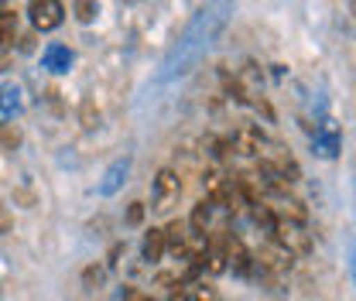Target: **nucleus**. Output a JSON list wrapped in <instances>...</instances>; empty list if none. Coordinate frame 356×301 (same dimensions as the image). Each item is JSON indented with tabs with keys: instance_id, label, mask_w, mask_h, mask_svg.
<instances>
[{
	"instance_id": "obj_1",
	"label": "nucleus",
	"mask_w": 356,
	"mask_h": 301,
	"mask_svg": "<svg viewBox=\"0 0 356 301\" xmlns=\"http://www.w3.org/2000/svg\"><path fill=\"white\" fill-rule=\"evenodd\" d=\"M274 240L281 243V247H288L295 257H305V254H312V236L305 233V226L302 222H291V219H277L274 222Z\"/></svg>"
},
{
	"instance_id": "obj_2",
	"label": "nucleus",
	"mask_w": 356,
	"mask_h": 301,
	"mask_svg": "<svg viewBox=\"0 0 356 301\" xmlns=\"http://www.w3.org/2000/svg\"><path fill=\"white\" fill-rule=\"evenodd\" d=\"M257 263H261L264 270H270V274H288V270L295 267V254L274 240V243H264V247L257 250Z\"/></svg>"
},
{
	"instance_id": "obj_3",
	"label": "nucleus",
	"mask_w": 356,
	"mask_h": 301,
	"mask_svg": "<svg viewBox=\"0 0 356 301\" xmlns=\"http://www.w3.org/2000/svg\"><path fill=\"white\" fill-rule=\"evenodd\" d=\"M28 14H31V24L38 28V31H55L58 24H62V3L58 0H31L28 3Z\"/></svg>"
},
{
	"instance_id": "obj_4",
	"label": "nucleus",
	"mask_w": 356,
	"mask_h": 301,
	"mask_svg": "<svg viewBox=\"0 0 356 301\" xmlns=\"http://www.w3.org/2000/svg\"><path fill=\"white\" fill-rule=\"evenodd\" d=\"M178 192H181V174L172 172V168H161L158 178H154V209L165 213L178 199Z\"/></svg>"
},
{
	"instance_id": "obj_5",
	"label": "nucleus",
	"mask_w": 356,
	"mask_h": 301,
	"mask_svg": "<svg viewBox=\"0 0 356 301\" xmlns=\"http://www.w3.org/2000/svg\"><path fill=\"white\" fill-rule=\"evenodd\" d=\"M229 147H233L236 154H261V147H264V133L254 130V127H247V130H240V133H233Z\"/></svg>"
},
{
	"instance_id": "obj_6",
	"label": "nucleus",
	"mask_w": 356,
	"mask_h": 301,
	"mask_svg": "<svg viewBox=\"0 0 356 301\" xmlns=\"http://www.w3.org/2000/svg\"><path fill=\"white\" fill-rule=\"evenodd\" d=\"M127 174H131V158L113 161V165H110V172H106V178L99 181V195H113V192L127 181Z\"/></svg>"
},
{
	"instance_id": "obj_7",
	"label": "nucleus",
	"mask_w": 356,
	"mask_h": 301,
	"mask_svg": "<svg viewBox=\"0 0 356 301\" xmlns=\"http://www.w3.org/2000/svg\"><path fill=\"white\" fill-rule=\"evenodd\" d=\"M165 250H168L165 229H147V233H144V243H140V254H144V260L158 263V260L165 257Z\"/></svg>"
},
{
	"instance_id": "obj_8",
	"label": "nucleus",
	"mask_w": 356,
	"mask_h": 301,
	"mask_svg": "<svg viewBox=\"0 0 356 301\" xmlns=\"http://www.w3.org/2000/svg\"><path fill=\"white\" fill-rule=\"evenodd\" d=\"M315 151H318V158H336V151H339V133L332 124H325V127L315 133Z\"/></svg>"
},
{
	"instance_id": "obj_9",
	"label": "nucleus",
	"mask_w": 356,
	"mask_h": 301,
	"mask_svg": "<svg viewBox=\"0 0 356 301\" xmlns=\"http://www.w3.org/2000/svg\"><path fill=\"white\" fill-rule=\"evenodd\" d=\"M209 219H213V199H202V202L192 209V215H188V229H192V233H199V236H206Z\"/></svg>"
},
{
	"instance_id": "obj_10",
	"label": "nucleus",
	"mask_w": 356,
	"mask_h": 301,
	"mask_svg": "<svg viewBox=\"0 0 356 301\" xmlns=\"http://www.w3.org/2000/svg\"><path fill=\"white\" fill-rule=\"evenodd\" d=\"M44 65H48L51 72H65V69L72 65V51L62 48V44H51V48L44 51Z\"/></svg>"
},
{
	"instance_id": "obj_11",
	"label": "nucleus",
	"mask_w": 356,
	"mask_h": 301,
	"mask_svg": "<svg viewBox=\"0 0 356 301\" xmlns=\"http://www.w3.org/2000/svg\"><path fill=\"white\" fill-rule=\"evenodd\" d=\"M277 219H291V222H302V226H305L309 209H305L298 199H281V202H277Z\"/></svg>"
},
{
	"instance_id": "obj_12",
	"label": "nucleus",
	"mask_w": 356,
	"mask_h": 301,
	"mask_svg": "<svg viewBox=\"0 0 356 301\" xmlns=\"http://www.w3.org/2000/svg\"><path fill=\"white\" fill-rule=\"evenodd\" d=\"M17 38V14L0 10V44H14Z\"/></svg>"
},
{
	"instance_id": "obj_13",
	"label": "nucleus",
	"mask_w": 356,
	"mask_h": 301,
	"mask_svg": "<svg viewBox=\"0 0 356 301\" xmlns=\"http://www.w3.org/2000/svg\"><path fill=\"white\" fill-rule=\"evenodd\" d=\"M192 301H220V291L213 288V284H206V281H199V284H192Z\"/></svg>"
},
{
	"instance_id": "obj_14",
	"label": "nucleus",
	"mask_w": 356,
	"mask_h": 301,
	"mask_svg": "<svg viewBox=\"0 0 356 301\" xmlns=\"http://www.w3.org/2000/svg\"><path fill=\"white\" fill-rule=\"evenodd\" d=\"M0 144H3L7 151H14V147L21 144V130L14 127V124H0Z\"/></svg>"
},
{
	"instance_id": "obj_15",
	"label": "nucleus",
	"mask_w": 356,
	"mask_h": 301,
	"mask_svg": "<svg viewBox=\"0 0 356 301\" xmlns=\"http://www.w3.org/2000/svg\"><path fill=\"white\" fill-rule=\"evenodd\" d=\"M96 10H99L96 0H76V17H79L83 24H89V21L96 17Z\"/></svg>"
},
{
	"instance_id": "obj_16",
	"label": "nucleus",
	"mask_w": 356,
	"mask_h": 301,
	"mask_svg": "<svg viewBox=\"0 0 356 301\" xmlns=\"http://www.w3.org/2000/svg\"><path fill=\"white\" fill-rule=\"evenodd\" d=\"M10 229H14V215H10V209L0 202V236H7Z\"/></svg>"
},
{
	"instance_id": "obj_17",
	"label": "nucleus",
	"mask_w": 356,
	"mask_h": 301,
	"mask_svg": "<svg viewBox=\"0 0 356 301\" xmlns=\"http://www.w3.org/2000/svg\"><path fill=\"white\" fill-rule=\"evenodd\" d=\"M96 120H99V113H96V106L92 103H83V127H96Z\"/></svg>"
},
{
	"instance_id": "obj_18",
	"label": "nucleus",
	"mask_w": 356,
	"mask_h": 301,
	"mask_svg": "<svg viewBox=\"0 0 356 301\" xmlns=\"http://www.w3.org/2000/svg\"><path fill=\"white\" fill-rule=\"evenodd\" d=\"M140 219H144V202H131V209H127V222H131V226H140Z\"/></svg>"
},
{
	"instance_id": "obj_19",
	"label": "nucleus",
	"mask_w": 356,
	"mask_h": 301,
	"mask_svg": "<svg viewBox=\"0 0 356 301\" xmlns=\"http://www.w3.org/2000/svg\"><path fill=\"white\" fill-rule=\"evenodd\" d=\"M83 281H86V288H96V284L103 281V270H99V267H89L86 274H83Z\"/></svg>"
},
{
	"instance_id": "obj_20",
	"label": "nucleus",
	"mask_w": 356,
	"mask_h": 301,
	"mask_svg": "<svg viewBox=\"0 0 356 301\" xmlns=\"http://www.w3.org/2000/svg\"><path fill=\"white\" fill-rule=\"evenodd\" d=\"M168 301H192V298H188L185 291H172V298H168Z\"/></svg>"
},
{
	"instance_id": "obj_21",
	"label": "nucleus",
	"mask_w": 356,
	"mask_h": 301,
	"mask_svg": "<svg viewBox=\"0 0 356 301\" xmlns=\"http://www.w3.org/2000/svg\"><path fill=\"white\" fill-rule=\"evenodd\" d=\"M350 270H353V281H356V243H353V254H350Z\"/></svg>"
},
{
	"instance_id": "obj_22",
	"label": "nucleus",
	"mask_w": 356,
	"mask_h": 301,
	"mask_svg": "<svg viewBox=\"0 0 356 301\" xmlns=\"http://www.w3.org/2000/svg\"><path fill=\"white\" fill-rule=\"evenodd\" d=\"M127 301H151V298H144V295H134V291H127Z\"/></svg>"
},
{
	"instance_id": "obj_23",
	"label": "nucleus",
	"mask_w": 356,
	"mask_h": 301,
	"mask_svg": "<svg viewBox=\"0 0 356 301\" xmlns=\"http://www.w3.org/2000/svg\"><path fill=\"white\" fill-rule=\"evenodd\" d=\"M350 7H353V14H356V0H350Z\"/></svg>"
}]
</instances>
